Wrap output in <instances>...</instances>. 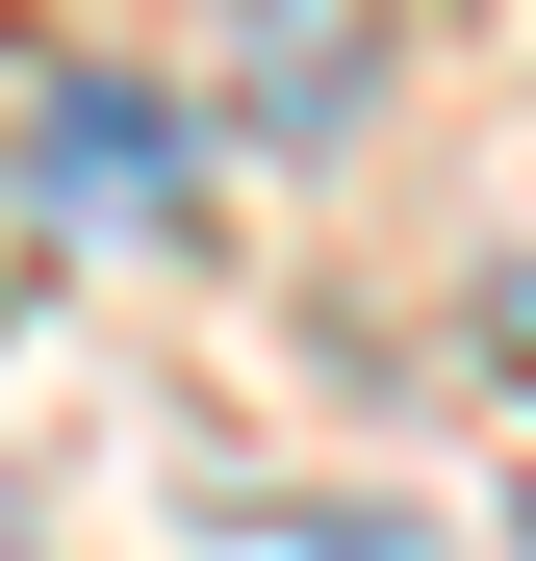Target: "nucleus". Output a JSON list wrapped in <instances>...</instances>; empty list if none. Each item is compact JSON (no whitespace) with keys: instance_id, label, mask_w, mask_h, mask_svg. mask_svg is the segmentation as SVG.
Segmentation results:
<instances>
[{"instance_id":"1","label":"nucleus","mask_w":536,"mask_h":561,"mask_svg":"<svg viewBox=\"0 0 536 561\" xmlns=\"http://www.w3.org/2000/svg\"><path fill=\"white\" fill-rule=\"evenodd\" d=\"M26 179H52L77 230H179V103H128V77H77V103L26 128Z\"/></svg>"},{"instance_id":"2","label":"nucleus","mask_w":536,"mask_h":561,"mask_svg":"<svg viewBox=\"0 0 536 561\" xmlns=\"http://www.w3.org/2000/svg\"><path fill=\"white\" fill-rule=\"evenodd\" d=\"M255 103H282V128L357 103V0H255Z\"/></svg>"}]
</instances>
